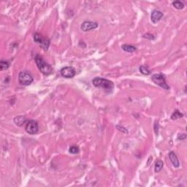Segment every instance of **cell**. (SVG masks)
Here are the masks:
<instances>
[{
	"instance_id": "20",
	"label": "cell",
	"mask_w": 187,
	"mask_h": 187,
	"mask_svg": "<svg viewBox=\"0 0 187 187\" xmlns=\"http://www.w3.org/2000/svg\"><path fill=\"white\" fill-rule=\"evenodd\" d=\"M154 132L157 134H159V123L157 121H156L154 124Z\"/></svg>"
},
{
	"instance_id": "14",
	"label": "cell",
	"mask_w": 187,
	"mask_h": 187,
	"mask_svg": "<svg viewBox=\"0 0 187 187\" xmlns=\"http://www.w3.org/2000/svg\"><path fill=\"white\" fill-rule=\"evenodd\" d=\"M183 116V114H181L178 110H176L173 112V114L171 115V119L172 120H176V119H180Z\"/></svg>"
},
{
	"instance_id": "19",
	"label": "cell",
	"mask_w": 187,
	"mask_h": 187,
	"mask_svg": "<svg viewBox=\"0 0 187 187\" xmlns=\"http://www.w3.org/2000/svg\"><path fill=\"white\" fill-rule=\"evenodd\" d=\"M143 37H144V38L148 39V40H154V36L153 35V34H149V33H147V34H144Z\"/></svg>"
},
{
	"instance_id": "17",
	"label": "cell",
	"mask_w": 187,
	"mask_h": 187,
	"mask_svg": "<svg viewBox=\"0 0 187 187\" xmlns=\"http://www.w3.org/2000/svg\"><path fill=\"white\" fill-rule=\"evenodd\" d=\"M139 70H140V72L142 74V75H148L151 74V71L149 70V69L147 67L144 66V65H142V66H140V68H139Z\"/></svg>"
},
{
	"instance_id": "1",
	"label": "cell",
	"mask_w": 187,
	"mask_h": 187,
	"mask_svg": "<svg viewBox=\"0 0 187 187\" xmlns=\"http://www.w3.org/2000/svg\"><path fill=\"white\" fill-rule=\"evenodd\" d=\"M92 83L95 87L102 88L107 92H111L114 90V83L111 80L102 78H95L92 80Z\"/></svg>"
},
{
	"instance_id": "8",
	"label": "cell",
	"mask_w": 187,
	"mask_h": 187,
	"mask_svg": "<svg viewBox=\"0 0 187 187\" xmlns=\"http://www.w3.org/2000/svg\"><path fill=\"white\" fill-rule=\"evenodd\" d=\"M98 27V24L96 22H94V21H86L81 24L80 26V29L83 32H88L92 29H95Z\"/></svg>"
},
{
	"instance_id": "13",
	"label": "cell",
	"mask_w": 187,
	"mask_h": 187,
	"mask_svg": "<svg viewBox=\"0 0 187 187\" xmlns=\"http://www.w3.org/2000/svg\"><path fill=\"white\" fill-rule=\"evenodd\" d=\"M164 166V163L162 160H157L155 163V167H154V170H155L156 173H159L162 170Z\"/></svg>"
},
{
	"instance_id": "18",
	"label": "cell",
	"mask_w": 187,
	"mask_h": 187,
	"mask_svg": "<svg viewBox=\"0 0 187 187\" xmlns=\"http://www.w3.org/2000/svg\"><path fill=\"white\" fill-rule=\"evenodd\" d=\"M79 151H80V149H79V148H78V146H77V145H72V146L69 148V152L72 154H78L79 153Z\"/></svg>"
},
{
	"instance_id": "16",
	"label": "cell",
	"mask_w": 187,
	"mask_h": 187,
	"mask_svg": "<svg viewBox=\"0 0 187 187\" xmlns=\"http://www.w3.org/2000/svg\"><path fill=\"white\" fill-rule=\"evenodd\" d=\"M10 67V63L7 61H4L1 60L0 62V69H1V71H4L8 69V67Z\"/></svg>"
},
{
	"instance_id": "10",
	"label": "cell",
	"mask_w": 187,
	"mask_h": 187,
	"mask_svg": "<svg viewBox=\"0 0 187 187\" xmlns=\"http://www.w3.org/2000/svg\"><path fill=\"white\" fill-rule=\"evenodd\" d=\"M14 123L16 124L17 126L19 127H22L24 124H27V119L26 118V116H16V118L14 119Z\"/></svg>"
},
{
	"instance_id": "12",
	"label": "cell",
	"mask_w": 187,
	"mask_h": 187,
	"mask_svg": "<svg viewBox=\"0 0 187 187\" xmlns=\"http://www.w3.org/2000/svg\"><path fill=\"white\" fill-rule=\"evenodd\" d=\"M123 50L126 52H129V53H133L136 50V47L134 46V45H128V44H124L122 46Z\"/></svg>"
},
{
	"instance_id": "21",
	"label": "cell",
	"mask_w": 187,
	"mask_h": 187,
	"mask_svg": "<svg viewBox=\"0 0 187 187\" xmlns=\"http://www.w3.org/2000/svg\"><path fill=\"white\" fill-rule=\"evenodd\" d=\"M186 134H178V140H184V139H186Z\"/></svg>"
},
{
	"instance_id": "4",
	"label": "cell",
	"mask_w": 187,
	"mask_h": 187,
	"mask_svg": "<svg viewBox=\"0 0 187 187\" xmlns=\"http://www.w3.org/2000/svg\"><path fill=\"white\" fill-rule=\"evenodd\" d=\"M34 40L40 45V47L44 50H47L50 46V41L47 37H42L40 34L35 33L34 34Z\"/></svg>"
},
{
	"instance_id": "5",
	"label": "cell",
	"mask_w": 187,
	"mask_h": 187,
	"mask_svg": "<svg viewBox=\"0 0 187 187\" xmlns=\"http://www.w3.org/2000/svg\"><path fill=\"white\" fill-rule=\"evenodd\" d=\"M151 80L155 84L158 85V86L165 88V89L168 90L170 88L166 82L165 75H162V74H154L151 76Z\"/></svg>"
},
{
	"instance_id": "9",
	"label": "cell",
	"mask_w": 187,
	"mask_h": 187,
	"mask_svg": "<svg viewBox=\"0 0 187 187\" xmlns=\"http://www.w3.org/2000/svg\"><path fill=\"white\" fill-rule=\"evenodd\" d=\"M163 16L164 14L161 11L154 10L153 12L151 13V21L154 24H157L162 19Z\"/></svg>"
},
{
	"instance_id": "2",
	"label": "cell",
	"mask_w": 187,
	"mask_h": 187,
	"mask_svg": "<svg viewBox=\"0 0 187 187\" xmlns=\"http://www.w3.org/2000/svg\"><path fill=\"white\" fill-rule=\"evenodd\" d=\"M34 60H35V63L37 67H38V69L43 75H49L53 73V68H52V67L48 63H47L41 56H36Z\"/></svg>"
},
{
	"instance_id": "6",
	"label": "cell",
	"mask_w": 187,
	"mask_h": 187,
	"mask_svg": "<svg viewBox=\"0 0 187 187\" xmlns=\"http://www.w3.org/2000/svg\"><path fill=\"white\" fill-rule=\"evenodd\" d=\"M25 130L29 134H37L39 131V125L37 121L34 120L28 121L25 126Z\"/></svg>"
},
{
	"instance_id": "11",
	"label": "cell",
	"mask_w": 187,
	"mask_h": 187,
	"mask_svg": "<svg viewBox=\"0 0 187 187\" xmlns=\"http://www.w3.org/2000/svg\"><path fill=\"white\" fill-rule=\"evenodd\" d=\"M169 158H170V162H172L173 165L175 167H178L180 166V163H179V161H178V157H177L176 154L174 153L173 151L170 152L169 154Z\"/></svg>"
},
{
	"instance_id": "3",
	"label": "cell",
	"mask_w": 187,
	"mask_h": 187,
	"mask_svg": "<svg viewBox=\"0 0 187 187\" xmlns=\"http://www.w3.org/2000/svg\"><path fill=\"white\" fill-rule=\"evenodd\" d=\"M34 81L32 74L27 70L21 71L19 75V82L22 86H29Z\"/></svg>"
},
{
	"instance_id": "15",
	"label": "cell",
	"mask_w": 187,
	"mask_h": 187,
	"mask_svg": "<svg viewBox=\"0 0 187 187\" xmlns=\"http://www.w3.org/2000/svg\"><path fill=\"white\" fill-rule=\"evenodd\" d=\"M173 6L178 10H182L184 8V4L181 1H175L173 2Z\"/></svg>"
},
{
	"instance_id": "7",
	"label": "cell",
	"mask_w": 187,
	"mask_h": 187,
	"mask_svg": "<svg viewBox=\"0 0 187 187\" xmlns=\"http://www.w3.org/2000/svg\"><path fill=\"white\" fill-rule=\"evenodd\" d=\"M61 75L64 78H73L75 77V74H76V71H75V68L73 67H65L61 70L60 71Z\"/></svg>"
}]
</instances>
